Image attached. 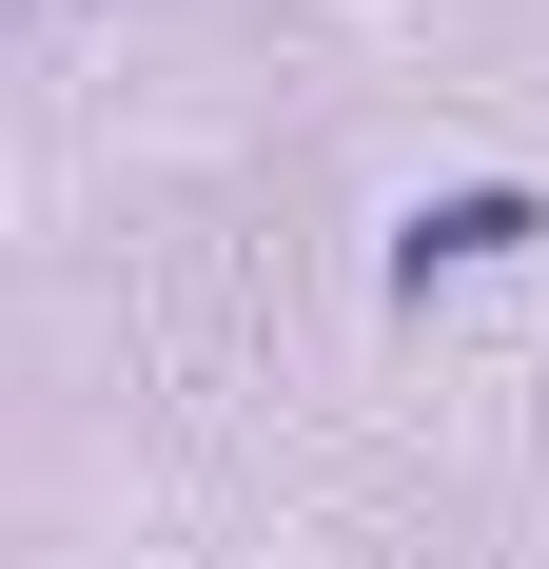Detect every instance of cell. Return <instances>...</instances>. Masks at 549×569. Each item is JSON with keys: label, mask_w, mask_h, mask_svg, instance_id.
Listing matches in <instances>:
<instances>
[{"label": "cell", "mask_w": 549, "mask_h": 569, "mask_svg": "<svg viewBox=\"0 0 549 569\" xmlns=\"http://www.w3.org/2000/svg\"><path fill=\"white\" fill-rule=\"evenodd\" d=\"M471 256H530V197H510V177H491V197H432V217H412V295H432V276H471Z\"/></svg>", "instance_id": "1"}]
</instances>
